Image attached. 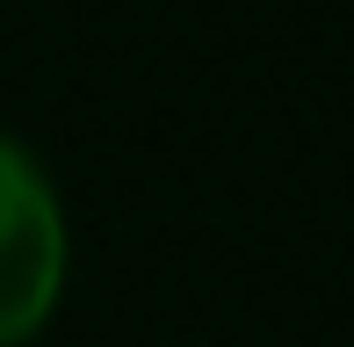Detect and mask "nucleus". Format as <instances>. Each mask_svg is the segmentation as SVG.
I'll use <instances>...</instances> for the list:
<instances>
[{
    "label": "nucleus",
    "mask_w": 354,
    "mask_h": 347,
    "mask_svg": "<svg viewBox=\"0 0 354 347\" xmlns=\"http://www.w3.org/2000/svg\"><path fill=\"white\" fill-rule=\"evenodd\" d=\"M73 275V225L58 181L15 131H0V347H29L51 326Z\"/></svg>",
    "instance_id": "1"
}]
</instances>
